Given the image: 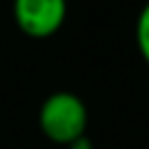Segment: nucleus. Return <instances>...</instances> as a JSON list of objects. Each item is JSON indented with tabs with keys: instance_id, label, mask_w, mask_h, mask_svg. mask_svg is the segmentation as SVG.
Returning <instances> with one entry per match:
<instances>
[{
	"instance_id": "1",
	"label": "nucleus",
	"mask_w": 149,
	"mask_h": 149,
	"mask_svg": "<svg viewBox=\"0 0 149 149\" xmlns=\"http://www.w3.org/2000/svg\"><path fill=\"white\" fill-rule=\"evenodd\" d=\"M37 126L51 144L68 147L72 140L86 133L88 107L72 91H54L37 109Z\"/></svg>"
},
{
	"instance_id": "2",
	"label": "nucleus",
	"mask_w": 149,
	"mask_h": 149,
	"mask_svg": "<svg viewBox=\"0 0 149 149\" xmlns=\"http://www.w3.org/2000/svg\"><path fill=\"white\" fill-rule=\"evenodd\" d=\"M12 16L26 37L49 40L68 19V0H12Z\"/></svg>"
},
{
	"instance_id": "3",
	"label": "nucleus",
	"mask_w": 149,
	"mask_h": 149,
	"mask_svg": "<svg viewBox=\"0 0 149 149\" xmlns=\"http://www.w3.org/2000/svg\"><path fill=\"white\" fill-rule=\"evenodd\" d=\"M135 47L140 51V58L149 68V0L140 7L135 19Z\"/></svg>"
},
{
	"instance_id": "4",
	"label": "nucleus",
	"mask_w": 149,
	"mask_h": 149,
	"mask_svg": "<svg viewBox=\"0 0 149 149\" xmlns=\"http://www.w3.org/2000/svg\"><path fill=\"white\" fill-rule=\"evenodd\" d=\"M65 149H95V147H93V140H91V137L84 133V135H79L77 140H72V142H70Z\"/></svg>"
}]
</instances>
